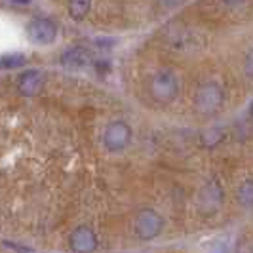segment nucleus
Instances as JSON below:
<instances>
[{
  "label": "nucleus",
  "instance_id": "nucleus-8",
  "mask_svg": "<svg viewBox=\"0 0 253 253\" xmlns=\"http://www.w3.org/2000/svg\"><path fill=\"white\" fill-rule=\"evenodd\" d=\"M61 63L69 69H80V67H86L88 63H91V53L82 46L69 48L61 55Z\"/></svg>",
  "mask_w": 253,
  "mask_h": 253
},
{
  "label": "nucleus",
  "instance_id": "nucleus-9",
  "mask_svg": "<svg viewBox=\"0 0 253 253\" xmlns=\"http://www.w3.org/2000/svg\"><path fill=\"white\" fill-rule=\"evenodd\" d=\"M27 61V57L23 53H8L0 57V69H15L21 67Z\"/></svg>",
  "mask_w": 253,
  "mask_h": 253
},
{
  "label": "nucleus",
  "instance_id": "nucleus-11",
  "mask_svg": "<svg viewBox=\"0 0 253 253\" xmlns=\"http://www.w3.org/2000/svg\"><path fill=\"white\" fill-rule=\"evenodd\" d=\"M240 198L244 200L246 206H250V202H252V183L250 181L244 185V192H240Z\"/></svg>",
  "mask_w": 253,
  "mask_h": 253
},
{
  "label": "nucleus",
  "instance_id": "nucleus-2",
  "mask_svg": "<svg viewBox=\"0 0 253 253\" xmlns=\"http://www.w3.org/2000/svg\"><path fill=\"white\" fill-rule=\"evenodd\" d=\"M131 141V127L124 120H114L103 131V145L111 152L124 151Z\"/></svg>",
  "mask_w": 253,
  "mask_h": 253
},
{
  "label": "nucleus",
  "instance_id": "nucleus-10",
  "mask_svg": "<svg viewBox=\"0 0 253 253\" xmlns=\"http://www.w3.org/2000/svg\"><path fill=\"white\" fill-rule=\"evenodd\" d=\"M88 10H89L88 2H73V4L69 6V13H71V17H75V19H82L84 15H88Z\"/></svg>",
  "mask_w": 253,
  "mask_h": 253
},
{
  "label": "nucleus",
  "instance_id": "nucleus-5",
  "mask_svg": "<svg viewBox=\"0 0 253 253\" xmlns=\"http://www.w3.org/2000/svg\"><path fill=\"white\" fill-rule=\"evenodd\" d=\"M27 35L31 38V42L46 46V44H51L57 37V25L50 17H35L27 25Z\"/></svg>",
  "mask_w": 253,
  "mask_h": 253
},
{
  "label": "nucleus",
  "instance_id": "nucleus-12",
  "mask_svg": "<svg viewBox=\"0 0 253 253\" xmlns=\"http://www.w3.org/2000/svg\"><path fill=\"white\" fill-rule=\"evenodd\" d=\"M210 253H227V248H225V244L219 242V244H215V246L211 248V252Z\"/></svg>",
  "mask_w": 253,
  "mask_h": 253
},
{
  "label": "nucleus",
  "instance_id": "nucleus-3",
  "mask_svg": "<svg viewBox=\"0 0 253 253\" xmlns=\"http://www.w3.org/2000/svg\"><path fill=\"white\" fill-rule=\"evenodd\" d=\"M225 101V95H223V89L217 84H204L202 88L198 89L196 97H194V105L196 109L204 114L215 113L221 109V105Z\"/></svg>",
  "mask_w": 253,
  "mask_h": 253
},
{
  "label": "nucleus",
  "instance_id": "nucleus-7",
  "mask_svg": "<svg viewBox=\"0 0 253 253\" xmlns=\"http://www.w3.org/2000/svg\"><path fill=\"white\" fill-rule=\"evenodd\" d=\"M42 86H44V75L37 69H31V71L23 73L17 80V88L25 95H37L42 89Z\"/></svg>",
  "mask_w": 253,
  "mask_h": 253
},
{
  "label": "nucleus",
  "instance_id": "nucleus-4",
  "mask_svg": "<svg viewBox=\"0 0 253 253\" xmlns=\"http://www.w3.org/2000/svg\"><path fill=\"white\" fill-rule=\"evenodd\" d=\"M164 228V219L154 210H143L135 217V234L141 240H152L156 238Z\"/></svg>",
  "mask_w": 253,
  "mask_h": 253
},
{
  "label": "nucleus",
  "instance_id": "nucleus-1",
  "mask_svg": "<svg viewBox=\"0 0 253 253\" xmlns=\"http://www.w3.org/2000/svg\"><path fill=\"white\" fill-rule=\"evenodd\" d=\"M149 91H151L152 99L158 103H169L175 99L179 91L177 76L171 71H160L151 78L149 82Z\"/></svg>",
  "mask_w": 253,
  "mask_h": 253
},
{
  "label": "nucleus",
  "instance_id": "nucleus-6",
  "mask_svg": "<svg viewBox=\"0 0 253 253\" xmlns=\"http://www.w3.org/2000/svg\"><path fill=\"white\" fill-rule=\"evenodd\" d=\"M71 250L75 253H93L97 250V236L88 227H78L71 234Z\"/></svg>",
  "mask_w": 253,
  "mask_h": 253
}]
</instances>
